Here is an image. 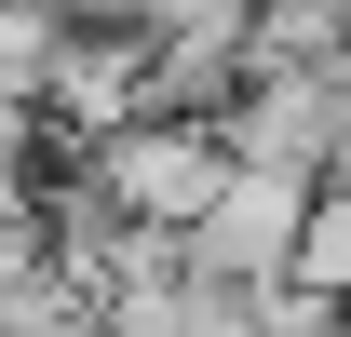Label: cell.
<instances>
[{"label":"cell","mask_w":351,"mask_h":337,"mask_svg":"<svg viewBox=\"0 0 351 337\" xmlns=\"http://www.w3.org/2000/svg\"><path fill=\"white\" fill-rule=\"evenodd\" d=\"M82 175L108 189V216H135V229H189V216L217 203L230 149H217V122H189V108H149V122L95 135V149H82Z\"/></svg>","instance_id":"obj_1"},{"label":"cell","mask_w":351,"mask_h":337,"mask_svg":"<svg viewBox=\"0 0 351 337\" xmlns=\"http://www.w3.org/2000/svg\"><path fill=\"white\" fill-rule=\"evenodd\" d=\"M338 135H351V108H338L324 68H243V82L217 95V149L257 162V175H298V189H324Z\"/></svg>","instance_id":"obj_2"},{"label":"cell","mask_w":351,"mask_h":337,"mask_svg":"<svg viewBox=\"0 0 351 337\" xmlns=\"http://www.w3.org/2000/svg\"><path fill=\"white\" fill-rule=\"evenodd\" d=\"M298 216H311L298 175L230 162V175H217V203L189 216V284H217V297H270V284H284V256H298Z\"/></svg>","instance_id":"obj_3"},{"label":"cell","mask_w":351,"mask_h":337,"mask_svg":"<svg viewBox=\"0 0 351 337\" xmlns=\"http://www.w3.org/2000/svg\"><path fill=\"white\" fill-rule=\"evenodd\" d=\"M162 95H149V41L135 27H68L54 41V68H41V135L54 149H95V135H122V122H149Z\"/></svg>","instance_id":"obj_4"},{"label":"cell","mask_w":351,"mask_h":337,"mask_svg":"<svg viewBox=\"0 0 351 337\" xmlns=\"http://www.w3.org/2000/svg\"><path fill=\"white\" fill-rule=\"evenodd\" d=\"M284 284H298V297H324V310L351 297V189H311V216H298V256H284Z\"/></svg>","instance_id":"obj_5"},{"label":"cell","mask_w":351,"mask_h":337,"mask_svg":"<svg viewBox=\"0 0 351 337\" xmlns=\"http://www.w3.org/2000/svg\"><path fill=\"white\" fill-rule=\"evenodd\" d=\"M54 41H68V27H54L41 0H0V95H27V108H41V68H54Z\"/></svg>","instance_id":"obj_6"},{"label":"cell","mask_w":351,"mask_h":337,"mask_svg":"<svg viewBox=\"0 0 351 337\" xmlns=\"http://www.w3.org/2000/svg\"><path fill=\"white\" fill-rule=\"evenodd\" d=\"M243 324H257V337H338V310L298 297V284H270V297H243Z\"/></svg>","instance_id":"obj_7"}]
</instances>
